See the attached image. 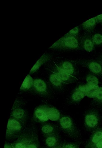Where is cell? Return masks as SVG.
Here are the masks:
<instances>
[{
	"instance_id": "30",
	"label": "cell",
	"mask_w": 102,
	"mask_h": 148,
	"mask_svg": "<svg viewBox=\"0 0 102 148\" xmlns=\"http://www.w3.org/2000/svg\"><path fill=\"white\" fill-rule=\"evenodd\" d=\"M95 17L96 18L97 23L102 24V14Z\"/></svg>"
},
{
	"instance_id": "3",
	"label": "cell",
	"mask_w": 102,
	"mask_h": 148,
	"mask_svg": "<svg viewBox=\"0 0 102 148\" xmlns=\"http://www.w3.org/2000/svg\"><path fill=\"white\" fill-rule=\"evenodd\" d=\"M25 125L19 120L10 117L7 127L6 139L11 140L17 138L25 130Z\"/></svg>"
},
{
	"instance_id": "14",
	"label": "cell",
	"mask_w": 102,
	"mask_h": 148,
	"mask_svg": "<svg viewBox=\"0 0 102 148\" xmlns=\"http://www.w3.org/2000/svg\"><path fill=\"white\" fill-rule=\"evenodd\" d=\"M102 139V127L94 131L86 143V148H92Z\"/></svg>"
},
{
	"instance_id": "8",
	"label": "cell",
	"mask_w": 102,
	"mask_h": 148,
	"mask_svg": "<svg viewBox=\"0 0 102 148\" xmlns=\"http://www.w3.org/2000/svg\"><path fill=\"white\" fill-rule=\"evenodd\" d=\"M79 63L86 67L94 75L99 76L102 75V64L98 60H80Z\"/></svg>"
},
{
	"instance_id": "6",
	"label": "cell",
	"mask_w": 102,
	"mask_h": 148,
	"mask_svg": "<svg viewBox=\"0 0 102 148\" xmlns=\"http://www.w3.org/2000/svg\"><path fill=\"white\" fill-rule=\"evenodd\" d=\"M22 101L16 99L13 106L10 117L15 119L26 124L28 119V112L22 107Z\"/></svg>"
},
{
	"instance_id": "21",
	"label": "cell",
	"mask_w": 102,
	"mask_h": 148,
	"mask_svg": "<svg viewBox=\"0 0 102 148\" xmlns=\"http://www.w3.org/2000/svg\"><path fill=\"white\" fill-rule=\"evenodd\" d=\"M34 80L32 77L29 75L27 76L23 83L20 90L21 91H26L32 90L34 84Z\"/></svg>"
},
{
	"instance_id": "12",
	"label": "cell",
	"mask_w": 102,
	"mask_h": 148,
	"mask_svg": "<svg viewBox=\"0 0 102 148\" xmlns=\"http://www.w3.org/2000/svg\"><path fill=\"white\" fill-rule=\"evenodd\" d=\"M95 45L93 42L92 37L90 34L85 35L81 39L80 49L89 52H91L95 49Z\"/></svg>"
},
{
	"instance_id": "28",
	"label": "cell",
	"mask_w": 102,
	"mask_h": 148,
	"mask_svg": "<svg viewBox=\"0 0 102 148\" xmlns=\"http://www.w3.org/2000/svg\"><path fill=\"white\" fill-rule=\"evenodd\" d=\"M63 148H79L78 144L73 143L64 144Z\"/></svg>"
},
{
	"instance_id": "17",
	"label": "cell",
	"mask_w": 102,
	"mask_h": 148,
	"mask_svg": "<svg viewBox=\"0 0 102 148\" xmlns=\"http://www.w3.org/2000/svg\"><path fill=\"white\" fill-rule=\"evenodd\" d=\"M41 130L44 137L58 133V127L52 124L46 122L43 123Z\"/></svg>"
},
{
	"instance_id": "31",
	"label": "cell",
	"mask_w": 102,
	"mask_h": 148,
	"mask_svg": "<svg viewBox=\"0 0 102 148\" xmlns=\"http://www.w3.org/2000/svg\"><path fill=\"white\" fill-rule=\"evenodd\" d=\"M4 148H13L11 144L8 142H5Z\"/></svg>"
},
{
	"instance_id": "20",
	"label": "cell",
	"mask_w": 102,
	"mask_h": 148,
	"mask_svg": "<svg viewBox=\"0 0 102 148\" xmlns=\"http://www.w3.org/2000/svg\"><path fill=\"white\" fill-rule=\"evenodd\" d=\"M99 87L85 84V93L86 96L90 98H94L98 92Z\"/></svg>"
},
{
	"instance_id": "27",
	"label": "cell",
	"mask_w": 102,
	"mask_h": 148,
	"mask_svg": "<svg viewBox=\"0 0 102 148\" xmlns=\"http://www.w3.org/2000/svg\"><path fill=\"white\" fill-rule=\"evenodd\" d=\"M79 31L80 27L79 26H77L70 31L67 33L71 35L78 36Z\"/></svg>"
},
{
	"instance_id": "19",
	"label": "cell",
	"mask_w": 102,
	"mask_h": 148,
	"mask_svg": "<svg viewBox=\"0 0 102 148\" xmlns=\"http://www.w3.org/2000/svg\"><path fill=\"white\" fill-rule=\"evenodd\" d=\"M51 56L48 54H44L38 60L31 69L30 73L32 74L37 71L42 65L49 61Z\"/></svg>"
},
{
	"instance_id": "15",
	"label": "cell",
	"mask_w": 102,
	"mask_h": 148,
	"mask_svg": "<svg viewBox=\"0 0 102 148\" xmlns=\"http://www.w3.org/2000/svg\"><path fill=\"white\" fill-rule=\"evenodd\" d=\"M45 137V143L47 148H55L61 143L58 133L51 134Z\"/></svg>"
},
{
	"instance_id": "26",
	"label": "cell",
	"mask_w": 102,
	"mask_h": 148,
	"mask_svg": "<svg viewBox=\"0 0 102 148\" xmlns=\"http://www.w3.org/2000/svg\"><path fill=\"white\" fill-rule=\"evenodd\" d=\"M94 101L97 105L102 106V86L99 87L97 94L94 98Z\"/></svg>"
},
{
	"instance_id": "4",
	"label": "cell",
	"mask_w": 102,
	"mask_h": 148,
	"mask_svg": "<svg viewBox=\"0 0 102 148\" xmlns=\"http://www.w3.org/2000/svg\"><path fill=\"white\" fill-rule=\"evenodd\" d=\"M36 133L34 126H31L26 127L21 135L11 144L13 148H26Z\"/></svg>"
},
{
	"instance_id": "23",
	"label": "cell",
	"mask_w": 102,
	"mask_h": 148,
	"mask_svg": "<svg viewBox=\"0 0 102 148\" xmlns=\"http://www.w3.org/2000/svg\"><path fill=\"white\" fill-rule=\"evenodd\" d=\"M87 84L90 86H99V80L95 75L93 73L88 74L86 78Z\"/></svg>"
},
{
	"instance_id": "5",
	"label": "cell",
	"mask_w": 102,
	"mask_h": 148,
	"mask_svg": "<svg viewBox=\"0 0 102 148\" xmlns=\"http://www.w3.org/2000/svg\"><path fill=\"white\" fill-rule=\"evenodd\" d=\"M98 112L94 110H90L86 113L84 124L86 129L90 131H93L98 129L100 123Z\"/></svg>"
},
{
	"instance_id": "29",
	"label": "cell",
	"mask_w": 102,
	"mask_h": 148,
	"mask_svg": "<svg viewBox=\"0 0 102 148\" xmlns=\"http://www.w3.org/2000/svg\"><path fill=\"white\" fill-rule=\"evenodd\" d=\"M92 148H102V139Z\"/></svg>"
},
{
	"instance_id": "10",
	"label": "cell",
	"mask_w": 102,
	"mask_h": 148,
	"mask_svg": "<svg viewBox=\"0 0 102 148\" xmlns=\"http://www.w3.org/2000/svg\"><path fill=\"white\" fill-rule=\"evenodd\" d=\"M47 105H43L37 107L34 111L33 119L34 121L43 123L49 120L47 112Z\"/></svg>"
},
{
	"instance_id": "9",
	"label": "cell",
	"mask_w": 102,
	"mask_h": 148,
	"mask_svg": "<svg viewBox=\"0 0 102 148\" xmlns=\"http://www.w3.org/2000/svg\"><path fill=\"white\" fill-rule=\"evenodd\" d=\"M51 71L56 74L65 84H69L75 82L77 79L61 69L56 63L53 66Z\"/></svg>"
},
{
	"instance_id": "7",
	"label": "cell",
	"mask_w": 102,
	"mask_h": 148,
	"mask_svg": "<svg viewBox=\"0 0 102 148\" xmlns=\"http://www.w3.org/2000/svg\"><path fill=\"white\" fill-rule=\"evenodd\" d=\"M32 90L38 95L43 97H48L50 96L48 86L44 81L41 79H34Z\"/></svg>"
},
{
	"instance_id": "32",
	"label": "cell",
	"mask_w": 102,
	"mask_h": 148,
	"mask_svg": "<svg viewBox=\"0 0 102 148\" xmlns=\"http://www.w3.org/2000/svg\"><path fill=\"white\" fill-rule=\"evenodd\" d=\"M64 144L61 143L55 148H63Z\"/></svg>"
},
{
	"instance_id": "25",
	"label": "cell",
	"mask_w": 102,
	"mask_h": 148,
	"mask_svg": "<svg viewBox=\"0 0 102 148\" xmlns=\"http://www.w3.org/2000/svg\"><path fill=\"white\" fill-rule=\"evenodd\" d=\"M93 42L95 45L102 44V34L99 33H96L92 36Z\"/></svg>"
},
{
	"instance_id": "16",
	"label": "cell",
	"mask_w": 102,
	"mask_h": 148,
	"mask_svg": "<svg viewBox=\"0 0 102 148\" xmlns=\"http://www.w3.org/2000/svg\"><path fill=\"white\" fill-rule=\"evenodd\" d=\"M52 72L49 76V82L51 86L56 90H62L64 88L65 84L56 74Z\"/></svg>"
},
{
	"instance_id": "24",
	"label": "cell",
	"mask_w": 102,
	"mask_h": 148,
	"mask_svg": "<svg viewBox=\"0 0 102 148\" xmlns=\"http://www.w3.org/2000/svg\"><path fill=\"white\" fill-rule=\"evenodd\" d=\"M26 148H41L37 133L34 136Z\"/></svg>"
},
{
	"instance_id": "18",
	"label": "cell",
	"mask_w": 102,
	"mask_h": 148,
	"mask_svg": "<svg viewBox=\"0 0 102 148\" xmlns=\"http://www.w3.org/2000/svg\"><path fill=\"white\" fill-rule=\"evenodd\" d=\"M47 112L49 120L53 121H58L62 116L60 111L56 108L49 105H47Z\"/></svg>"
},
{
	"instance_id": "33",
	"label": "cell",
	"mask_w": 102,
	"mask_h": 148,
	"mask_svg": "<svg viewBox=\"0 0 102 148\" xmlns=\"http://www.w3.org/2000/svg\"><path fill=\"white\" fill-rule=\"evenodd\" d=\"M42 148H47L46 147H43Z\"/></svg>"
},
{
	"instance_id": "11",
	"label": "cell",
	"mask_w": 102,
	"mask_h": 148,
	"mask_svg": "<svg viewBox=\"0 0 102 148\" xmlns=\"http://www.w3.org/2000/svg\"><path fill=\"white\" fill-rule=\"evenodd\" d=\"M56 64L61 69L70 75L76 78L77 76L78 70L75 64L73 62L70 60H65Z\"/></svg>"
},
{
	"instance_id": "34",
	"label": "cell",
	"mask_w": 102,
	"mask_h": 148,
	"mask_svg": "<svg viewBox=\"0 0 102 148\" xmlns=\"http://www.w3.org/2000/svg\"><path fill=\"white\" fill-rule=\"evenodd\" d=\"M101 63L102 64V58H101Z\"/></svg>"
},
{
	"instance_id": "13",
	"label": "cell",
	"mask_w": 102,
	"mask_h": 148,
	"mask_svg": "<svg viewBox=\"0 0 102 148\" xmlns=\"http://www.w3.org/2000/svg\"><path fill=\"white\" fill-rule=\"evenodd\" d=\"M85 96V84L80 85L74 89L71 93L70 99V101L72 103H79Z\"/></svg>"
},
{
	"instance_id": "2",
	"label": "cell",
	"mask_w": 102,
	"mask_h": 148,
	"mask_svg": "<svg viewBox=\"0 0 102 148\" xmlns=\"http://www.w3.org/2000/svg\"><path fill=\"white\" fill-rule=\"evenodd\" d=\"M60 129L70 138L77 139L80 133L72 119L69 116H62L58 121Z\"/></svg>"
},
{
	"instance_id": "1",
	"label": "cell",
	"mask_w": 102,
	"mask_h": 148,
	"mask_svg": "<svg viewBox=\"0 0 102 148\" xmlns=\"http://www.w3.org/2000/svg\"><path fill=\"white\" fill-rule=\"evenodd\" d=\"M81 41L78 36L67 33L54 43L50 49L62 50H76L80 49Z\"/></svg>"
},
{
	"instance_id": "22",
	"label": "cell",
	"mask_w": 102,
	"mask_h": 148,
	"mask_svg": "<svg viewBox=\"0 0 102 148\" xmlns=\"http://www.w3.org/2000/svg\"><path fill=\"white\" fill-rule=\"evenodd\" d=\"M97 23L96 18L95 17L83 23L81 25V26L84 30L90 32L94 30Z\"/></svg>"
}]
</instances>
